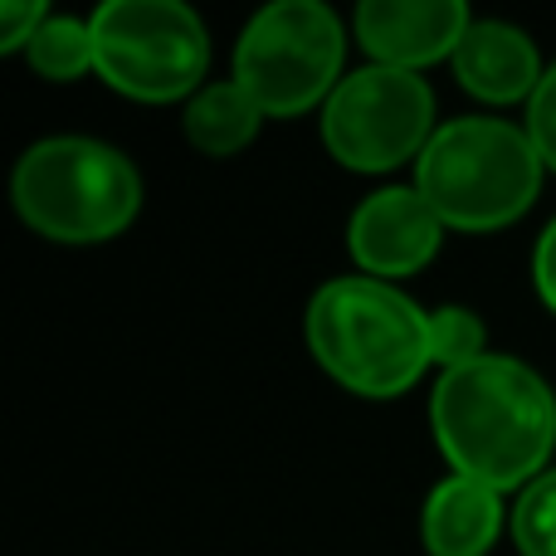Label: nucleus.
<instances>
[{
	"label": "nucleus",
	"instance_id": "f257e3e1",
	"mask_svg": "<svg viewBox=\"0 0 556 556\" xmlns=\"http://www.w3.org/2000/svg\"><path fill=\"white\" fill-rule=\"evenodd\" d=\"M430 425L459 479L522 489L547 473L556 450V395L518 356H479L440 376Z\"/></svg>",
	"mask_w": 556,
	"mask_h": 556
},
{
	"label": "nucleus",
	"instance_id": "f03ea898",
	"mask_svg": "<svg viewBox=\"0 0 556 556\" xmlns=\"http://www.w3.org/2000/svg\"><path fill=\"white\" fill-rule=\"evenodd\" d=\"M303 332L317 366L346 391L371 401L405 395L434 362L430 313H420L395 283L366 274L332 278L317 288Z\"/></svg>",
	"mask_w": 556,
	"mask_h": 556
},
{
	"label": "nucleus",
	"instance_id": "7ed1b4c3",
	"mask_svg": "<svg viewBox=\"0 0 556 556\" xmlns=\"http://www.w3.org/2000/svg\"><path fill=\"white\" fill-rule=\"evenodd\" d=\"M542 162L528 127L503 117H454L415 162V191L444 230L489 235L522 220L542 191Z\"/></svg>",
	"mask_w": 556,
	"mask_h": 556
},
{
	"label": "nucleus",
	"instance_id": "20e7f679",
	"mask_svg": "<svg viewBox=\"0 0 556 556\" xmlns=\"http://www.w3.org/2000/svg\"><path fill=\"white\" fill-rule=\"evenodd\" d=\"M20 220L54 244H103L137 220L142 176L98 137H45L15 162Z\"/></svg>",
	"mask_w": 556,
	"mask_h": 556
},
{
	"label": "nucleus",
	"instance_id": "39448f33",
	"mask_svg": "<svg viewBox=\"0 0 556 556\" xmlns=\"http://www.w3.org/2000/svg\"><path fill=\"white\" fill-rule=\"evenodd\" d=\"M93 54L108 88L137 103H176L201 93L211 64L205 20L181 0H108L93 10Z\"/></svg>",
	"mask_w": 556,
	"mask_h": 556
},
{
	"label": "nucleus",
	"instance_id": "423d86ee",
	"mask_svg": "<svg viewBox=\"0 0 556 556\" xmlns=\"http://www.w3.org/2000/svg\"><path fill=\"white\" fill-rule=\"evenodd\" d=\"M346 29L323 0H274L235 45V84L264 117H298L342 84Z\"/></svg>",
	"mask_w": 556,
	"mask_h": 556
},
{
	"label": "nucleus",
	"instance_id": "0eeeda50",
	"mask_svg": "<svg viewBox=\"0 0 556 556\" xmlns=\"http://www.w3.org/2000/svg\"><path fill=\"white\" fill-rule=\"evenodd\" d=\"M434 132V93L410 68L366 64L323 103V142L352 172H391L410 156L420 162Z\"/></svg>",
	"mask_w": 556,
	"mask_h": 556
},
{
	"label": "nucleus",
	"instance_id": "6e6552de",
	"mask_svg": "<svg viewBox=\"0 0 556 556\" xmlns=\"http://www.w3.org/2000/svg\"><path fill=\"white\" fill-rule=\"evenodd\" d=\"M444 220L425 205V195L415 186H386L371 191L346 220V250L362 264L366 278H405L420 274L425 264L440 254Z\"/></svg>",
	"mask_w": 556,
	"mask_h": 556
},
{
	"label": "nucleus",
	"instance_id": "1a4fd4ad",
	"mask_svg": "<svg viewBox=\"0 0 556 556\" xmlns=\"http://www.w3.org/2000/svg\"><path fill=\"white\" fill-rule=\"evenodd\" d=\"M464 0H362L352 15L356 45L386 68L420 74L434 59H454L459 39L469 35Z\"/></svg>",
	"mask_w": 556,
	"mask_h": 556
},
{
	"label": "nucleus",
	"instance_id": "9d476101",
	"mask_svg": "<svg viewBox=\"0 0 556 556\" xmlns=\"http://www.w3.org/2000/svg\"><path fill=\"white\" fill-rule=\"evenodd\" d=\"M450 64L459 88L479 103H518V98L532 103L542 74H547L528 29L508 25V20H473Z\"/></svg>",
	"mask_w": 556,
	"mask_h": 556
},
{
	"label": "nucleus",
	"instance_id": "9b49d317",
	"mask_svg": "<svg viewBox=\"0 0 556 556\" xmlns=\"http://www.w3.org/2000/svg\"><path fill=\"white\" fill-rule=\"evenodd\" d=\"M498 532H503V498L489 483L454 473L425 498L420 538L430 556H489Z\"/></svg>",
	"mask_w": 556,
	"mask_h": 556
},
{
	"label": "nucleus",
	"instance_id": "f8f14e48",
	"mask_svg": "<svg viewBox=\"0 0 556 556\" xmlns=\"http://www.w3.org/2000/svg\"><path fill=\"white\" fill-rule=\"evenodd\" d=\"M260 123H264L260 103H254L235 78H225V84H205L201 93L186 103V117H181L186 142L205 156L244 152V147L260 137Z\"/></svg>",
	"mask_w": 556,
	"mask_h": 556
},
{
	"label": "nucleus",
	"instance_id": "ddd939ff",
	"mask_svg": "<svg viewBox=\"0 0 556 556\" xmlns=\"http://www.w3.org/2000/svg\"><path fill=\"white\" fill-rule=\"evenodd\" d=\"M25 59L39 78L49 84H74L88 68H98L93 54V25L74 15H49L45 25L35 29V39L25 45Z\"/></svg>",
	"mask_w": 556,
	"mask_h": 556
},
{
	"label": "nucleus",
	"instance_id": "4468645a",
	"mask_svg": "<svg viewBox=\"0 0 556 556\" xmlns=\"http://www.w3.org/2000/svg\"><path fill=\"white\" fill-rule=\"evenodd\" d=\"M513 542L522 556H556V469L522 489L513 508Z\"/></svg>",
	"mask_w": 556,
	"mask_h": 556
},
{
	"label": "nucleus",
	"instance_id": "2eb2a0df",
	"mask_svg": "<svg viewBox=\"0 0 556 556\" xmlns=\"http://www.w3.org/2000/svg\"><path fill=\"white\" fill-rule=\"evenodd\" d=\"M483 346H489V327L479 323V313L454 307V303L450 307H434V313H430V352H434V362H440L444 371L489 356Z\"/></svg>",
	"mask_w": 556,
	"mask_h": 556
},
{
	"label": "nucleus",
	"instance_id": "dca6fc26",
	"mask_svg": "<svg viewBox=\"0 0 556 556\" xmlns=\"http://www.w3.org/2000/svg\"><path fill=\"white\" fill-rule=\"evenodd\" d=\"M528 132H532V142H538L542 162L556 172V64L542 74L538 93H532V103H528Z\"/></svg>",
	"mask_w": 556,
	"mask_h": 556
},
{
	"label": "nucleus",
	"instance_id": "f3484780",
	"mask_svg": "<svg viewBox=\"0 0 556 556\" xmlns=\"http://www.w3.org/2000/svg\"><path fill=\"white\" fill-rule=\"evenodd\" d=\"M45 20V0H0V49H25Z\"/></svg>",
	"mask_w": 556,
	"mask_h": 556
},
{
	"label": "nucleus",
	"instance_id": "a211bd4d",
	"mask_svg": "<svg viewBox=\"0 0 556 556\" xmlns=\"http://www.w3.org/2000/svg\"><path fill=\"white\" fill-rule=\"evenodd\" d=\"M532 283H538V298L556 313V220L542 230L538 250H532Z\"/></svg>",
	"mask_w": 556,
	"mask_h": 556
}]
</instances>
